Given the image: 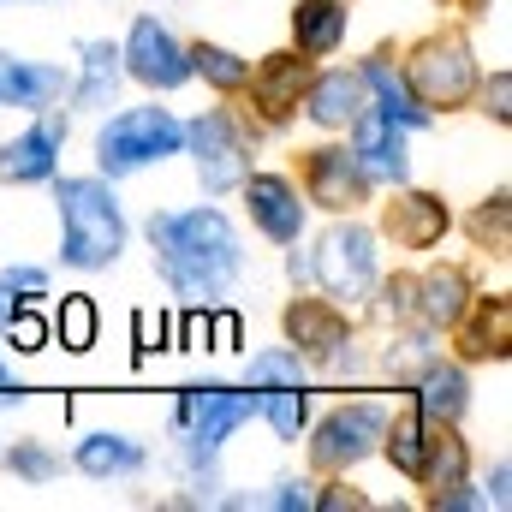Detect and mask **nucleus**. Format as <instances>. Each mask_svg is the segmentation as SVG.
I'll return each mask as SVG.
<instances>
[{
	"label": "nucleus",
	"mask_w": 512,
	"mask_h": 512,
	"mask_svg": "<svg viewBox=\"0 0 512 512\" xmlns=\"http://www.w3.org/2000/svg\"><path fill=\"white\" fill-rule=\"evenodd\" d=\"M149 251L161 280L179 292V298H221L239 274H245V251H239V233L221 209H167V215H149Z\"/></svg>",
	"instance_id": "1"
},
{
	"label": "nucleus",
	"mask_w": 512,
	"mask_h": 512,
	"mask_svg": "<svg viewBox=\"0 0 512 512\" xmlns=\"http://www.w3.org/2000/svg\"><path fill=\"white\" fill-rule=\"evenodd\" d=\"M54 203H60V256L72 268H108L126 251V209L102 173L54 179Z\"/></svg>",
	"instance_id": "2"
},
{
	"label": "nucleus",
	"mask_w": 512,
	"mask_h": 512,
	"mask_svg": "<svg viewBox=\"0 0 512 512\" xmlns=\"http://www.w3.org/2000/svg\"><path fill=\"white\" fill-rule=\"evenodd\" d=\"M185 149V126L167 114V108H126L114 114L108 126L96 131V167L102 179H126V173H143L167 155Z\"/></svg>",
	"instance_id": "3"
},
{
	"label": "nucleus",
	"mask_w": 512,
	"mask_h": 512,
	"mask_svg": "<svg viewBox=\"0 0 512 512\" xmlns=\"http://www.w3.org/2000/svg\"><path fill=\"white\" fill-rule=\"evenodd\" d=\"M405 84H411V96L435 114H447V108H459V102H471L477 96V60H471V42L465 36H429V42H417L411 48V60H405Z\"/></svg>",
	"instance_id": "4"
},
{
	"label": "nucleus",
	"mask_w": 512,
	"mask_h": 512,
	"mask_svg": "<svg viewBox=\"0 0 512 512\" xmlns=\"http://www.w3.org/2000/svg\"><path fill=\"white\" fill-rule=\"evenodd\" d=\"M310 262V280L340 304H352V298H364L370 286H376V233L370 227H358V221H340V227H328L322 239H316V251L304 256Z\"/></svg>",
	"instance_id": "5"
},
{
	"label": "nucleus",
	"mask_w": 512,
	"mask_h": 512,
	"mask_svg": "<svg viewBox=\"0 0 512 512\" xmlns=\"http://www.w3.org/2000/svg\"><path fill=\"white\" fill-rule=\"evenodd\" d=\"M251 417H256L251 387H185L179 405H173L179 441H197V447H227V435Z\"/></svg>",
	"instance_id": "6"
},
{
	"label": "nucleus",
	"mask_w": 512,
	"mask_h": 512,
	"mask_svg": "<svg viewBox=\"0 0 512 512\" xmlns=\"http://www.w3.org/2000/svg\"><path fill=\"white\" fill-rule=\"evenodd\" d=\"M185 149H191L197 179H203V191H209V197L239 191V185H245V173H251L245 137H239V126H233L221 108H215V114H197V120L185 126Z\"/></svg>",
	"instance_id": "7"
},
{
	"label": "nucleus",
	"mask_w": 512,
	"mask_h": 512,
	"mask_svg": "<svg viewBox=\"0 0 512 512\" xmlns=\"http://www.w3.org/2000/svg\"><path fill=\"white\" fill-rule=\"evenodd\" d=\"M382 429H387L382 405H340L334 417H322V429L310 441L316 471H352L358 459H370L382 447Z\"/></svg>",
	"instance_id": "8"
},
{
	"label": "nucleus",
	"mask_w": 512,
	"mask_h": 512,
	"mask_svg": "<svg viewBox=\"0 0 512 512\" xmlns=\"http://www.w3.org/2000/svg\"><path fill=\"white\" fill-rule=\"evenodd\" d=\"M120 60H126V72L137 84H149V90H179L185 78H191V60H185V42L161 24V18H137L126 36V48H120Z\"/></svg>",
	"instance_id": "9"
},
{
	"label": "nucleus",
	"mask_w": 512,
	"mask_h": 512,
	"mask_svg": "<svg viewBox=\"0 0 512 512\" xmlns=\"http://www.w3.org/2000/svg\"><path fill=\"white\" fill-rule=\"evenodd\" d=\"M352 161H358V173H364L370 185H405V173H411L405 126H393L376 102L352 120Z\"/></svg>",
	"instance_id": "10"
},
{
	"label": "nucleus",
	"mask_w": 512,
	"mask_h": 512,
	"mask_svg": "<svg viewBox=\"0 0 512 512\" xmlns=\"http://www.w3.org/2000/svg\"><path fill=\"white\" fill-rule=\"evenodd\" d=\"M60 143H66V114H48L12 143H0V185H42L60 173Z\"/></svg>",
	"instance_id": "11"
},
{
	"label": "nucleus",
	"mask_w": 512,
	"mask_h": 512,
	"mask_svg": "<svg viewBox=\"0 0 512 512\" xmlns=\"http://www.w3.org/2000/svg\"><path fill=\"white\" fill-rule=\"evenodd\" d=\"M304 191H310V203H316V209L352 215V209L364 203L370 179L358 173L352 149H334V143H322V149H310V155H304Z\"/></svg>",
	"instance_id": "12"
},
{
	"label": "nucleus",
	"mask_w": 512,
	"mask_h": 512,
	"mask_svg": "<svg viewBox=\"0 0 512 512\" xmlns=\"http://www.w3.org/2000/svg\"><path fill=\"white\" fill-rule=\"evenodd\" d=\"M245 203H251V221L262 227V239H274V245L304 239V203L286 173H245Z\"/></svg>",
	"instance_id": "13"
},
{
	"label": "nucleus",
	"mask_w": 512,
	"mask_h": 512,
	"mask_svg": "<svg viewBox=\"0 0 512 512\" xmlns=\"http://www.w3.org/2000/svg\"><path fill=\"white\" fill-rule=\"evenodd\" d=\"M382 233L399 251H429V245H441V233H447V203H441L435 191H399L382 209Z\"/></svg>",
	"instance_id": "14"
},
{
	"label": "nucleus",
	"mask_w": 512,
	"mask_h": 512,
	"mask_svg": "<svg viewBox=\"0 0 512 512\" xmlns=\"http://www.w3.org/2000/svg\"><path fill=\"white\" fill-rule=\"evenodd\" d=\"M364 108H370L364 72H322V78L304 84V114H310L322 131H346Z\"/></svg>",
	"instance_id": "15"
},
{
	"label": "nucleus",
	"mask_w": 512,
	"mask_h": 512,
	"mask_svg": "<svg viewBox=\"0 0 512 512\" xmlns=\"http://www.w3.org/2000/svg\"><path fill=\"white\" fill-rule=\"evenodd\" d=\"M304 84H310V60H298V48H292V54H268L251 72L245 90L256 96V108H262L268 120H286V114L304 102Z\"/></svg>",
	"instance_id": "16"
},
{
	"label": "nucleus",
	"mask_w": 512,
	"mask_h": 512,
	"mask_svg": "<svg viewBox=\"0 0 512 512\" xmlns=\"http://www.w3.org/2000/svg\"><path fill=\"white\" fill-rule=\"evenodd\" d=\"M286 334L298 340L292 352H304V358H328V364H340V346H346V322H340V310H334V298H298V304L286 310Z\"/></svg>",
	"instance_id": "17"
},
{
	"label": "nucleus",
	"mask_w": 512,
	"mask_h": 512,
	"mask_svg": "<svg viewBox=\"0 0 512 512\" xmlns=\"http://www.w3.org/2000/svg\"><path fill=\"white\" fill-rule=\"evenodd\" d=\"M54 96H66V72L42 66V60H18L0 48V108H48Z\"/></svg>",
	"instance_id": "18"
},
{
	"label": "nucleus",
	"mask_w": 512,
	"mask_h": 512,
	"mask_svg": "<svg viewBox=\"0 0 512 512\" xmlns=\"http://www.w3.org/2000/svg\"><path fill=\"white\" fill-rule=\"evenodd\" d=\"M346 24H352L346 0H298L292 6V48L304 60H322L346 42Z\"/></svg>",
	"instance_id": "19"
},
{
	"label": "nucleus",
	"mask_w": 512,
	"mask_h": 512,
	"mask_svg": "<svg viewBox=\"0 0 512 512\" xmlns=\"http://www.w3.org/2000/svg\"><path fill=\"white\" fill-rule=\"evenodd\" d=\"M143 459H149V453H143L131 435H114V429H108V435H84V441H78V453H72V465H78L84 477H96V483L137 477V471H143Z\"/></svg>",
	"instance_id": "20"
},
{
	"label": "nucleus",
	"mask_w": 512,
	"mask_h": 512,
	"mask_svg": "<svg viewBox=\"0 0 512 512\" xmlns=\"http://www.w3.org/2000/svg\"><path fill=\"white\" fill-rule=\"evenodd\" d=\"M78 54H84L78 84H66V90H72V102H78V108H108V102H114V90H120V78H126L120 48H114V42H84Z\"/></svg>",
	"instance_id": "21"
},
{
	"label": "nucleus",
	"mask_w": 512,
	"mask_h": 512,
	"mask_svg": "<svg viewBox=\"0 0 512 512\" xmlns=\"http://www.w3.org/2000/svg\"><path fill=\"white\" fill-rule=\"evenodd\" d=\"M465 405H471V382H465L459 364H423V376H417V411L429 423H459Z\"/></svg>",
	"instance_id": "22"
},
{
	"label": "nucleus",
	"mask_w": 512,
	"mask_h": 512,
	"mask_svg": "<svg viewBox=\"0 0 512 512\" xmlns=\"http://www.w3.org/2000/svg\"><path fill=\"white\" fill-rule=\"evenodd\" d=\"M417 316L429 322V328H453L459 316H465V304H471V280H465V268H429L423 280H417Z\"/></svg>",
	"instance_id": "23"
},
{
	"label": "nucleus",
	"mask_w": 512,
	"mask_h": 512,
	"mask_svg": "<svg viewBox=\"0 0 512 512\" xmlns=\"http://www.w3.org/2000/svg\"><path fill=\"white\" fill-rule=\"evenodd\" d=\"M364 84L376 90V108H382L393 126H405V131H417V126H435V114L411 96V84H405V72H393L387 66V54H376L370 66H364Z\"/></svg>",
	"instance_id": "24"
},
{
	"label": "nucleus",
	"mask_w": 512,
	"mask_h": 512,
	"mask_svg": "<svg viewBox=\"0 0 512 512\" xmlns=\"http://www.w3.org/2000/svg\"><path fill=\"white\" fill-rule=\"evenodd\" d=\"M382 453L393 459V471L399 477H423V453H429V417L411 405V411H399V417H387L382 429Z\"/></svg>",
	"instance_id": "25"
},
{
	"label": "nucleus",
	"mask_w": 512,
	"mask_h": 512,
	"mask_svg": "<svg viewBox=\"0 0 512 512\" xmlns=\"http://www.w3.org/2000/svg\"><path fill=\"white\" fill-rule=\"evenodd\" d=\"M453 328H459L465 358H507V304H501V298H495V304H477V298H471Z\"/></svg>",
	"instance_id": "26"
},
{
	"label": "nucleus",
	"mask_w": 512,
	"mask_h": 512,
	"mask_svg": "<svg viewBox=\"0 0 512 512\" xmlns=\"http://www.w3.org/2000/svg\"><path fill=\"white\" fill-rule=\"evenodd\" d=\"M185 60H191V72L203 78V84H215L221 96H233V90H245L251 84V60H239L233 48H221V42H191L185 48Z\"/></svg>",
	"instance_id": "27"
},
{
	"label": "nucleus",
	"mask_w": 512,
	"mask_h": 512,
	"mask_svg": "<svg viewBox=\"0 0 512 512\" xmlns=\"http://www.w3.org/2000/svg\"><path fill=\"white\" fill-rule=\"evenodd\" d=\"M256 411L268 417V429H274L280 441H298V435H304V423H310V393H304V382L262 387V393H256Z\"/></svg>",
	"instance_id": "28"
},
{
	"label": "nucleus",
	"mask_w": 512,
	"mask_h": 512,
	"mask_svg": "<svg viewBox=\"0 0 512 512\" xmlns=\"http://www.w3.org/2000/svg\"><path fill=\"white\" fill-rule=\"evenodd\" d=\"M292 382H304V352L268 346V352L251 358V387H292Z\"/></svg>",
	"instance_id": "29"
},
{
	"label": "nucleus",
	"mask_w": 512,
	"mask_h": 512,
	"mask_svg": "<svg viewBox=\"0 0 512 512\" xmlns=\"http://www.w3.org/2000/svg\"><path fill=\"white\" fill-rule=\"evenodd\" d=\"M42 292H48V274H42V268H30V262H18V268H0V322H6L12 310L36 304Z\"/></svg>",
	"instance_id": "30"
},
{
	"label": "nucleus",
	"mask_w": 512,
	"mask_h": 512,
	"mask_svg": "<svg viewBox=\"0 0 512 512\" xmlns=\"http://www.w3.org/2000/svg\"><path fill=\"white\" fill-rule=\"evenodd\" d=\"M60 346H66V352H90V346H96V304H90L84 292H72V298L60 304Z\"/></svg>",
	"instance_id": "31"
},
{
	"label": "nucleus",
	"mask_w": 512,
	"mask_h": 512,
	"mask_svg": "<svg viewBox=\"0 0 512 512\" xmlns=\"http://www.w3.org/2000/svg\"><path fill=\"white\" fill-rule=\"evenodd\" d=\"M0 459H6V471L24 477V483H54V477H60V459H54L42 441H12Z\"/></svg>",
	"instance_id": "32"
},
{
	"label": "nucleus",
	"mask_w": 512,
	"mask_h": 512,
	"mask_svg": "<svg viewBox=\"0 0 512 512\" xmlns=\"http://www.w3.org/2000/svg\"><path fill=\"white\" fill-rule=\"evenodd\" d=\"M0 328H6V340H12L18 352H42V346H48V322H42V316H30V310H12Z\"/></svg>",
	"instance_id": "33"
},
{
	"label": "nucleus",
	"mask_w": 512,
	"mask_h": 512,
	"mask_svg": "<svg viewBox=\"0 0 512 512\" xmlns=\"http://www.w3.org/2000/svg\"><path fill=\"white\" fill-rule=\"evenodd\" d=\"M483 114H495V126H507L512 120V78L507 72L489 78V90H483Z\"/></svg>",
	"instance_id": "34"
},
{
	"label": "nucleus",
	"mask_w": 512,
	"mask_h": 512,
	"mask_svg": "<svg viewBox=\"0 0 512 512\" xmlns=\"http://www.w3.org/2000/svg\"><path fill=\"white\" fill-rule=\"evenodd\" d=\"M268 507H280V512H310V483H280V489L268 495Z\"/></svg>",
	"instance_id": "35"
},
{
	"label": "nucleus",
	"mask_w": 512,
	"mask_h": 512,
	"mask_svg": "<svg viewBox=\"0 0 512 512\" xmlns=\"http://www.w3.org/2000/svg\"><path fill=\"white\" fill-rule=\"evenodd\" d=\"M310 507H322V512H340V507H364V495H352L346 483H334L328 495H310Z\"/></svg>",
	"instance_id": "36"
},
{
	"label": "nucleus",
	"mask_w": 512,
	"mask_h": 512,
	"mask_svg": "<svg viewBox=\"0 0 512 512\" xmlns=\"http://www.w3.org/2000/svg\"><path fill=\"white\" fill-rule=\"evenodd\" d=\"M507 483H512V465L501 459V465H495V477H489V495H483V501H495V507H507V501H512V495H507Z\"/></svg>",
	"instance_id": "37"
},
{
	"label": "nucleus",
	"mask_w": 512,
	"mask_h": 512,
	"mask_svg": "<svg viewBox=\"0 0 512 512\" xmlns=\"http://www.w3.org/2000/svg\"><path fill=\"white\" fill-rule=\"evenodd\" d=\"M215 340H221V346H233V340H239V322H233V316H221V322H215Z\"/></svg>",
	"instance_id": "38"
},
{
	"label": "nucleus",
	"mask_w": 512,
	"mask_h": 512,
	"mask_svg": "<svg viewBox=\"0 0 512 512\" xmlns=\"http://www.w3.org/2000/svg\"><path fill=\"white\" fill-rule=\"evenodd\" d=\"M6 382H12V370H6V364H0V387H6Z\"/></svg>",
	"instance_id": "39"
},
{
	"label": "nucleus",
	"mask_w": 512,
	"mask_h": 512,
	"mask_svg": "<svg viewBox=\"0 0 512 512\" xmlns=\"http://www.w3.org/2000/svg\"><path fill=\"white\" fill-rule=\"evenodd\" d=\"M0 6H6V0H0Z\"/></svg>",
	"instance_id": "40"
}]
</instances>
